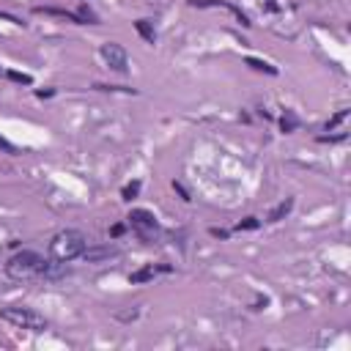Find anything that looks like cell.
<instances>
[{
	"label": "cell",
	"mask_w": 351,
	"mask_h": 351,
	"mask_svg": "<svg viewBox=\"0 0 351 351\" xmlns=\"http://www.w3.org/2000/svg\"><path fill=\"white\" fill-rule=\"evenodd\" d=\"M296 126H299V118H296V113H294V110H285V115L280 118V129H283V132H294Z\"/></svg>",
	"instance_id": "cell-11"
},
{
	"label": "cell",
	"mask_w": 351,
	"mask_h": 351,
	"mask_svg": "<svg viewBox=\"0 0 351 351\" xmlns=\"http://www.w3.org/2000/svg\"><path fill=\"white\" fill-rule=\"evenodd\" d=\"M47 261L44 255H39L36 250H22V253L11 255L9 263H6V274L11 280H31V277H39L44 272Z\"/></svg>",
	"instance_id": "cell-1"
},
{
	"label": "cell",
	"mask_w": 351,
	"mask_h": 351,
	"mask_svg": "<svg viewBox=\"0 0 351 351\" xmlns=\"http://www.w3.org/2000/svg\"><path fill=\"white\" fill-rule=\"evenodd\" d=\"M291 209H294V201H285V203H280V206H274L272 212H269V222H280L283 217H288L291 214Z\"/></svg>",
	"instance_id": "cell-10"
},
{
	"label": "cell",
	"mask_w": 351,
	"mask_h": 351,
	"mask_svg": "<svg viewBox=\"0 0 351 351\" xmlns=\"http://www.w3.org/2000/svg\"><path fill=\"white\" fill-rule=\"evenodd\" d=\"M266 6H269V11H277V3H274V0H266Z\"/></svg>",
	"instance_id": "cell-22"
},
{
	"label": "cell",
	"mask_w": 351,
	"mask_h": 351,
	"mask_svg": "<svg viewBox=\"0 0 351 351\" xmlns=\"http://www.w3.org/2000/svg\"><path fill=\"white\" fill-rule=\"evenodd\" d=\"M85 247H88V242H85V236L80 231H61L50 242V255L55 261H61V263H69V261L80 258Z\"/></svg>",
	"instance_id": "cell-2"
},
{
	"label": "cell",
	"mask_w": 351,
	"mask_h": 351,
	"mask_svg": "<svg viewBox=\"0 0 351 351\" xmlns=\"http://www.w3.org/2000/svg\"><path fill=\"white\" fill-rule=\"evenodd\" d=\"M134 31H137V33H140V36H143V39H145V42H148V44H154V42H156V33H154V25H151V22H148V20H137V22H134Z\"/></svg>",
	"instance_id": "cell-9"
},
{
	"label": "cell",
	"mask_w": 351,
	"mask_h": 351,
	"mask_svg": "<svg viewBox=\"0 0 351 351\" xmlns=\"http://www.w3.org/2000/svg\"><path fill=\"white\" fill-rule=\"evenodd\" d=\"M212 236H220V239H225V236H228V231H220V228H212Z\"/></svg>",
	"instance_id": "cell-21"
},
{
	"label": "cell",
	"mask_w": 351,
	"mask_h": 351,
	"mask_svg": "<svg viewBox=\"0 0 351 351\" xmlns=\"http://www.w3.org/2000/svg\"><path fill=\"white\" fill-rule=\"evenodd\" d=\"M154 274H156V269H154V266H143V269H137V272H132V274H129V283H132V285L148 283V280H154Z\"/></svg>",
	"instance_id": "cell-8"
},
{
	"label": "cell",
	"mask_w": 351,
	"mask_h": 351,
	"mask_svg": "<svg viewBox=\"0 0 351 351\" xmlns=\"http://www.w3.org/2000/svg\"><path fill=\"white\" fill-rule=\"evenodd\" d=\"M244 63H247L250 69H255V72H266V74H277V69L272 66V63L266 61H258V58H244Z\"/></svg>",
	"instance_id": "cell-12"
},
{
	"label": "cell",
	"mask_w": 351,
	"mask_h": 351,
	"mask_svg": "<svg viewBox=\"0 0 351 351\" xmlns=\"http://www.w3.org/2000/svg\"><path fill=\"white\" fill-rule=\"evenodd\" d=\"M129 225L143 242H151V239L156 236V231H159V222H156V217L148 212V209H132L129 212Z\"/></svg>",
	"instance_id": "cell-4"
},
{
	"label": "cell",
	"mask_w": 351,
	"mask_h": 351,
	"mask_svg": "<svg viewBox=\"0 0 351 351\" xmlns=\"http://www.w3.org/2000/svg\"><path fill=\"white\" fill-rule=\"evenodd\" d=\"M346 115H348V110H337V115L329 121V124H326V132H329V129H335L337 124H343V121H346Z\"/></svg>",
	"instance_id": "cell-17"
},
{
	"label": "cell",
	"mask_w": 351,
	"mask_h": 351,
	"mask_svg": "<svg viewBox=\"0 0 351 351\" xmlns=\"http://www.w3.org/2000/svg\"><path fill=\"white\" fill-rule=\"evenodd\" d=\"M77 17H80V22H96V14H93L91 9H88V6H80V11H77Z\"/></svg>",
	"instance_id": "cell-15"
},
{
	"label": "cell",
	"mask_w": 351,
	"mask_h": 351,
	"mask_svg": "<svg viewBox=\"0 0 351 351\" xmlns=\"http://www.w3.org/2000/svg\"><path fill=\"white\" fill-rule=\"evenodd\" d=\"M190 6H195V9H206V6H222V9H228L233 17H236L242 25H250V20H247V14H244L242 9H236L233 3H228V0H190Z\"/></svg>",
	"instance_id": "cell-6"
},
{
	"label": "cell",
	"mask_w": 351,
	"mask_h": 351,
	"mask_svg": "<svg viewBox=\"0 0 351 351\" xmlns=\"http://www.w3.org/2000/svg\"><path fill=\"white\" fill-rule=\"evenodd\" d=\"M113 255H118V250H115L113 244H102V247H85L80 258H85L88 263H99L104 258H113Z\"/></svg>",
	"instance_id": "cell-7"
},
{
	"label": "cell",
	"mask_w": 351,
	"mask_h": 351,
	"mask_svg": "<svg viewBox=\"0 0 351 351\" xmlns=\"http://www.w3.org/2000/svg\"><path fill=\"white\" fill-rule=\"evenodd\" d=\"M126 231V228L124 225H121V222H118V225H113V228H110V236H113V239H118L121 236V233H124Z\"/></svg>",
	"instance_id": "cell-19"
},
{
	"label": "cell",
	"mask_w": 351,
	"mask_h": 351,
	"mask_svg": "<svg viewBox=\"0 0 351 351\" xmlns=\"http://www.w3.org/2000/svg\"><path fill=\"white\" fill-rule=\"evenodd\" d=\"M9 80H11V83H20V85H31V83H33V77H31V74L14 72V69H11V72H9Z\"/></svg>",
	"instance_id": "cell-13"
},
{
	"label": "cell",
	"mask_w": 351,
	"mask_h": 351,
	"mask_svg": "<svg viewBox=\"0 0 351 351\" xmlns=\"http://www.w3.org/2000/svg\"><path fill=\"white\" fill-rule=\"evenodd\" d=\"M258 225H261V222L255 220V217H247V220H242V222L236 225V231H255Z\"/></svg>",
	"instance_id": "cell-16"
},
{
	"label": "cell",
	"mask_w": 351,
	"mask_h": 351,
	"mask_svg": "<svg viewBox=\"0 0 351 351\" xmlns=\"http://www.w3.org/2000/svg\"><path fill=\"white\" fill-rule=\"evenodd\" d=\"M102 58H104V63H107L113 72H121V74H124L126 69H129V58H126V50H124L121 44H115V42L102 44Z\"/></svg>",
	"instance_id": "cell-5"
},
{
	"label": "cell",
	"mask_w": 351,
	"mask_h": 351,
	"mask_svg": "<svg viewBox=\"0 0 351 351\" xmlns=\"http://www.w3.org/2000/svg\"><path fill=\"white\" fill-rule=\"evenodd\" d=\"M0 148H3V151H9V154H14V145H11L6 137H0Z\"/></svg>",
	"instance_id": "cell-20"
},
{
	"label": "cell",
	"mask_w": 351,
	"mask_h": 351,
	"mask_svg": "<svg viewBox=\"0 0 351 351\" xmlns=\"http://www.w3.org/2000/svg\"><path fill=\"white\" fill-rule=\"evenodd\" d=\"M137 192H140V181H132V184L124 187V192H121V195H124L126 201H132V198H137Z\"/></svg>",
	"instance_id": "cell-14"
},
{
	"label": "cell",
	"mask_w": 351,
	"mask_h": 351,
	"mask_svg": "<svg viewBox=\"0 0 351 351\" xmlns=\"http://www.w3.org/2000/svg\"><path fill=\"white\" fill-rule=\"evenodd\" d=\"M173 190H176V192H179V195H181V198H184V201H192V198H190V192H187V190H184V187H181V184H179V181H173Z\"/></svg>",
	"instance_id": "cell-18"
},
{
	"label": "cell",
	"mask_w": 351,
	"mask_h": 351,
	"mask_svg": "<svg viewBox=\"0 0 351 351\" xmlns=\"http://www.w3.org/2000/svg\"><path fill=\"white\" fill-rule=\"evenodd\" d=\"M0 318L14 324V326H20V329H31V332L47 329V321L31 307H3L0 310Z\"/></svg>",
	"instance_id": "cell-3"
}]
</instances>
